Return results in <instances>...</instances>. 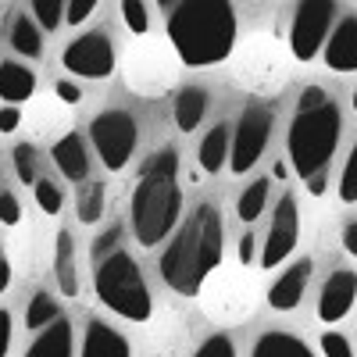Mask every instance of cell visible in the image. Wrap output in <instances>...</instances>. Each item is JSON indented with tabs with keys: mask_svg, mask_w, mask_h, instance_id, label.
Returning a JSON list of instances; mask_svg holds the SVG:
<instances>
[{
	"mask_svg": "<svg viewBox=\"0 0 357 357\" xmlns=\"http://www.w3.org/2000/svg\"><path fill=\"white\" fill-rule=\"evenodd\" d=\"M325 186H329V175H325V172H318V175L307 178V193H311V197H321Z\"/></svg>",
	"mask_w": 357,
	"mask_h": 357,
	"instance_id": "obj_43",
	"label": "cell"
},
{
	"mask_svg": "<svg viewBox=\"0 0 357 357\" xmlns=\"http://www.w3.org/2000/svg\"><path fill=\"white\" fill-rule=\"evenodd\" d=\"M75 215L82 225H97L104 215V183H82L75 197Z\"/></svg>",
	"mask_w": 357,
	"mask_h": 357,
	"instance_id": "obj_24",
	"label": "cell"
},
{
	"mask_svg": "<svg viewBox=\"0 0 357 357\" xmlns=\"http://www.w3.org/2000/svg\"><path fill=\"white\" fill-rule=\"evenodd\" d=\"M168 43L186 68L222 65L236 47L232 0H178L168 15Z\"/></svg>",
	"mask_w": 357,
	"mask_h": 357,
	"instance_id": "obj_2",
	"label": "cell"
},
{
	"mask_svg": "<svg viewBox=\"0 0 357 357\" xmlns=\"http://www.w3.org/2000/svg\"><path fill=\"white\" fill-rule=\"evenodd\" d=\"M54 318H61V307H57V301H54V296L50 293H36L33 296V301H29V307H25V325H29V329H47V325L54 321Z\"/></svg>",
	"mask_w": 357,
	"mask_h": 357,
	"instance_id": "obj_25",
	"label": "cell"
},
{
	"mask_svg": "<svg viewBox=\"0 0 357 357\" xmlns=\"http://www.w3.org/2000/svg\"><path fill=\"white\" fill-rule=\"evenodd\" d=\"M354 301H357V272L340 268V272H333L325 279V286L318 293V318L321 321H340V318L350 314Z\"/></svg>",
	"mask_w": 357,
	"mask_h": 357,
	"instance_id": "obj_11",
	"label": "cell"
},
{
	"mask_svg": "<svg viewBox=\"0 0 357 357\" xmlns=\"http://www.w3.org/2000/svg\"><path fill=\"white\" fill-rule=\"evenodd\" d=\"M354 111H357V89H354Z\"/></svg>",
	"mask_w": 357,
	"mask_h": 357,
	"instance_id": "obj_46",
	"label": "cell"
},
{
	"mask_svg": "<svg viewBox=\"0 0 357 357\" xmlns=\"http://www.w3.org/2000/svg\"><path fill=\"white\" fill-rule=\"evenodd\" d=\"M254 254H257V243H254V236L247 232L243 240H240V264H250V261H254Z\"/></svg>",
	"mask_w": 357,
	"mask_h": 357,
	"instance_id": "obj_41",
	"label": "cell"
},
{
	"mask_svg": "<svg viewBox=\"0 0 357 357\" xmlns=\"http://www.w3.org/2000/svg\"><path fill=\"white\" fill-rule=\"evenodd\" d=\"M343 250H347L350 257H357V222H350V225L343 229Z\"/></svg>",
	"mask_w": 357,
	"mask_h": 357,
	"instance_id": "obj_40",
	"label": "cell"
},
{
	"mask_svg": "<svg viewBox=\"0 0 357 357\" xmlns=\"http://www.w3.org/2000/svg\"><path fill=\"white\" fill-rule=\"evenodd\" d=\"M11 161H15V172L22 183H36V146L33 143H18L11 151Z\"/></svg>",
	"mask_w": 357,
	"mask_h": 357,
	"instance_id": "obj_27",
	"label": "cell"
},
{
	"mask_svg": "<svg viewBox=\"0 0 357 357\" xmlns=\"http://www.w3.org/2000/svg\"><path fill=\"white\" fill-rule=\"evenodd\" d=\"M197 161H200V172H207V175H215V172H222V165H229V129L225 126H215L200 139Z\"/></svg>",
	"mask_w": 357,
	"mask_h": 357,
	"instance_id": "obj_21",
	"label": "cell"
},
{
	"mask_svg": "<svg viewBox=\"0 0 357 357\" xmlns=\"http://www.w3.org/2000/svg\"><path fill=\"white\" fill-rule=\"evenodd\" d=\"M311 272H314V261H311V257L293 261L286 272L272 282V289H268V307H272V311H293L296 304L304 301L307 282H311Z\"/></svg>",
	"mask_w": 357,
	"mask_h": 357,
	"instance_id": "obj_12",
	"label": "cell"
},
{
	"mask_svg": "<svg viewBox=\"0 0 357 357\" xmlns=\"http://www.w3.org/2000/svg\"><path fill=\"white\" fill-rule=\"evenodd\" d=\"M296 240H301V207H296L293 193H286L272 215V225H268L264 247H261V268L282 264L296 250Z\"/></svg>",
	"mask_w": 357,
	"mask_h": 357,
	"instance_id": "obj_9",
	"label": "cell"
},
{
	"mask_svg": "<svg viewBox=\"0 0 357 357\" xmlns=\"http://www.w3.org/2000/svg\"><path fill=\"white\" fill-rule=\"evenodd\" d=\"M61 61L79 79H107L114 72V47L104 33H86L65 47Z\"/></svg>",
	"mask_w": 357,
	"mask_h": 357,
	"instance_id": "obj_10",
	"label": "cell"
},
{
	"mask_svg": "<svg viewBox=\"0 0 357 357\" xmlns=\"http://www.w3.org/2000/svg\"><path fill=\"white\" fill-rule=\"evenodd\" d=\"M118 240H122V225H111L100 240L93 243V261H100V257H107L111 250H118Z\"/></svg>",
	"mask_w": 357,
	"mask_h": 357,
	"instance_id": "obj_34",
	"label": "cell"
},
{
	"mask_svg": "<svg viewBox=\"0 0 357 357\" xmlns=\"http://www.w3.org/2000/svg\"><path fill=\"white\" fill-rule=\"evenodd\" d=\"M93 8H97V0H68L65 4V22L68 25H82L89 15H93Z\"/></svg>",
	"mask_w": 357,
	"mask_h": 357,
	"instance_id": "obj_33",
	"label": "cell"
},
{
	"mask_svg": "<svg viewBox=\"0 0 357 357\" xmlns=\"http://www.w3.org/2000/svg\"><path fill=\"white\" fill-rule=\"evenodd\" d=\"M65 4H68V0H33L36 25L47 29V33H54V29L65 22Z\"/></svg>",
	"mask_w": 357,
	"mask_h": 357,
	"instance_id": "obj_26",
	"label": "cell"
},
{
	"mask_svg": "<svg viewBox=\"0 0 357 357\" xmlns=\"http://www.w3.org/2000/svg\"><path fill=\"white\" fill-rule=\"evenodd\" d=\"M158 4H161V8H175V4H178V0H158Z\"/></svg>",
	"mask_w": 357,
	"mask_h": 357,
	"instance_id": "obj_45",
	"label": "cell"
},
{
	"mask_svg": "<svg viewBox=\"0 0 357 357\" xmlns=\"http://www.w3.org/2000/svg\"><path fill=\"white\" fill-rule=\"evenodd\" d=\"M54 275H57V286H61L65 296H75V293H79V264H75V243H72V232H68V229L57 232Z\"/></svg>",
	"mask_w": 357,
	"mask_h": 357,
	"instance_id": "obj_18",
	"label": "cell"
},
{
	"mask_svg": "<svg viewBox=\"0 0 357 357\" xmlns=\"http://www.w3.org/2000/svg\"><path fill=\"white\" fill-rule=\"evenodd\" d=\"M329 97H325V89L321 86H307L304 93H301V100H296V111H311V107H318V104H325Z\"/></svg>",
	"mask_w": 357,
	"mask_h": 357,
	"instance_id": "obj_36",
	"label": "cell"
},
{
	"mask_svg": "<svg viewBox=\"0 0 357 357\" xmlns=\"http://www.w3.org/2000/svg\"><path fill=\"white\" fill-rule=\"evenodd\" d=\"M268 178H254V183L240 193V204H236V215H240V222H257L264 215V207H268Z\"/></svg>",
	"mask_w": 357,
	"mask_h": 357,
	"instance_id": "obj_23",
	"label": "cell"
},
{
	"mask_svg": "<svg viewBox=\"0 0 357 357\" xmlns=\"http://www.w3.org/2000/svg\"><path fill=\"white\" fill-rule=\"evenodd\" d=\"M183 215V190H178V154L172 146L151 154L139 168V183L132 190V232L139 247H158L172 236Z\"/></svg>",
	"mask_w": 357,
	"mask_h": 357,
	"instance_id": "obj_3",
	"label": "cell"
},
{
	"mask_svg": "<svg viewBox=\"0 0 357 357\" xmlns=\"http://www.w3.org/2000/svg\"><path fill=\"white\" fill-rule=\"evenodd\" d=\"M54 165L65 178H72L75 186H82L89 178V154H86L79 132H68V136H61L54 143Z\"/></svg>",
	"mask_w": 357,
	"mask_h": 357,
	"instance_id": "obj_14",
	"label": "cell"
},
{
	"mask_svg": "<svg viewBox=\"0 0 357 357\" xmlns=\"http://www.w3.org/2000/svg\"><path fill=\"white\" fill-rule=\"evenodd\" d=\"M54 93H57V100H61V104H79V100H82V89H79L75 82H68V79L57 82Z\"/></svg>",
	"mask_w": 357,
	"mask_h": 357,
	"instance_id": "obj_37",
	"label": "cell"
},
{
	"mask_svg": "<svg viewBox=\"0 0 357 357\" xmlns=\"http://www.w3.org/2000/svg\"><path fill=\"white\" fill-rule=\"evenodd\" d=\"M36 93V75L33 68H25L18 61H0V100H8L11 107L33 100Z\"/></svg>",
	"mask_w": 357,
	"mask_h": 357,
	"instance_id": "obj_17",
	"label": "cell"
},
{
	"mask_svg": "<svg viewBox=\"0 0 357 357\" xmlns=\"http://www.w3.org/2000/svg\"><path fill=\"white\" fill-rule=\"evenodd\" d=\"M18 126H22V111L11 107V104H8V107H0V132H15Z\"/></svg>",
	"mask_w": 357,
	"mask_h": 357,
	"instance_id": "obj_38",
	"label": "cell"
},
{
	"mask_svg": "<svg viewBox=\"0 0 357 357\" xmlns=\"http://www.w3.org/2000/svg\"><path fill=\"white\" fill-rule=\"evenodd\" d=\"M268 136H272V111L264 104H250L236 122V132L229 136V168L236 175H247L261 161Z\"/></svg>",
	"mask_w": 357,
	"mask_h": 357,
	"instance_id": "obj_8",
	"label": "cell"
},
{
	"mask_svg": "<svg viewBox=\"0 0 357 357\" xmlns=\"http://www.w3.org/2000/svg\"><path fill=\"white\" fill-rule=\"evenodd\" d=\"M72 350H75L72 321L54 318L47 329H40V336L33 340V347L25 350V357H72Z\"/></svg>",
	"mask_w": 357,
	"mask_h": 357,
	"instance_id": "obj_16",
	"label": "cell"
},
{
	"mask_svg": "<svg viewBox=\"0 0 357 357\" xmlns=\"http://www.w3.org/2000/svg\"><path fill=\"white\" fill-rule=\"evenodd\" d=\"M122 18L129 25V33H136V36H143L151 29V15H146L143 0H122Z\"/></svg>",
	"mask_w": 357,
	"mask_h": 357,
	"instance_id": "obj_30",
	"label": "cell"
},
{
	"mask_svg": "<svg viewBox=\"0 0 357 357\" xmlns=\"http://www.w3.org/2000/svg\"><path fill=\"white\" fill-rule=\"evenodd\" d=\"M43 29L33 22V18H25V15H18L15 18V25H11V47L22 54V57H40L43 54Z\"/></svg>",
	"mask_w": 357,
	"mask_h": 357,
	"instance_id": "obj_22",
	"label": "cell"
},
{
	"mask_svg": "<svg viewBox=\"0 0 357 357\" xmlns=\"http://www.w3.org/2000/svg\"><path fill=\"white\" fill-rule=\"evenodd\" d=\"M36 204L43 207V215H61V207H65V197H61V190H57L50 178H36Z\"/></svg>",
	"mask_w": 357,
	"mask_h": 357,
	"instance_id": "obj_28",
	"label": "cell"
},
{
	"mask_svg": "<svg viewBox=\"0 0 357 357\" xmlns=\"http://www.w3.org/2000/svg\"><path fill=\"white\" fill-rule=\"evenodd\" d=\"M325 65H329V72H340V75H350L357 72V18H343L336 25V33H329V40H325Z\"/></svg>",
	"mask_w": 357,
	"mask_h": 357,
	"instance_id": "obj_13",
	"label": "cell"
},
{
	"mask_svg": "<svg viewBox=\"0 0 357 357\" xmlns=\"http://www.w3.org/2000/svg\"><path fill=\"white\" fill-rule=\"evenodd\" d=\"M11 350V314L0 311V357H8Z\"/></svg>",
	"mask_w": 357,
	"mask_h": 357,
	"instance_id": "obj_39",
	"label": "cell"
},
{
	"mask_svg": "<svg viewBox=\"0 0 357 357\" xmlns=\"http://www.w3.org/2000/svg\"><path fill=\"white\" fill-rule=\"evenodd\" d=\"M225 257V222L215 204H197L193 215L178 225L161 257V279L178 296H197Z\"/></svg>",
	"mask_w": 357,
	"mask_h": 357,
	"instance_id": "obj_1",
	"label": "cell"
},
{
	"mask_svg": "<svg viewBox=\"0 0 357 357\" xmlns=\"http://www.w3.org/2000/svg\"><path fill=\"white\" fill-rule=\"evenodd\" d=\"M82 357H132L129 340L107 321H89L82 336Z\"/></svg>",
	"mask_w": 357,
	"mask_h": 357,
	"instance_id": "obj_15",
	"label": "cell"
},
{
	"mask_svg": "<svg viewBox=\"0 0 357 357\" xmlns=\"http://www.w3.org/2000/svg\"><path fill=\"white\" fill-rule=\"evenodd\" d=\"M93 289H97V301L111 314L126 318V321H146L154 314V301H151V289H146V279L139 272L136 257L126 254V250H111L107 257L97 261Z\"/></svg>",
	"mask_w": 357,
	"mask_h": 357,
	"instance_id": "obj_5",
	"label": "cell"
},
{
	"mask_svg": "<svg viewBox=\"0 0 357 357\" xmlns=\"http://www.w3.org/2000/svg\"><path fill=\"white\" fill-rule=\"evenodd\" d=\"M340 132H343V118H340V107L333 100H325L311 111H296V118L289 122L286 151H289L293 172L301 175L304 183L318 172H329Z\"/></svg>",
	"mask_w": 357,
	"mask_h": 357,
	"instance_id": "obj_4",
	"label": "cell"
},
{
	"mask_svg": "<svg viewBox=\"0 0 357 357\" xmlns=\"http://www.w3.org/2000/svg\"><path fill=\"white\" fill-rule=\"evenodd\" d=\"M286 172H289L286 161H275V165H272V175H275V178H286Z\"/></svg>",
	"mask_w": 357,
	"mask_h": 357,
	"instance_id": "obj_44",
	"label": "cell"
},
{
	"mask_svg": "<svg viewBox=\"0 0 357 357\" xmlns=\"http://www.w3.org/2000/svg\"><path fill=\"white\" fill-rule=\"evenodd\" d=\"M340 200L343 204H357V143L347 154V165L340 172Z\"/></svg>",
	"mask_w": 357,
	"mask_h": 357,
	"instance_id": "obj_29",
	"label": "cell"
},
{
	"mask_svg": "<svg viewBox=\"0 0 357 357\" xmlns=\"http://www.w3.org/2000/svg\"><path fill=\"white\" fill-rule=\"evenodd\" d=\"M333 15H336L333 0H301L296 4L293 25H289V50L296 61L318 57V50L325 47V40L333 33Z\"/></svg>",
	"mask_w": 357,
	"mask_h": 357,
	"instance_id": "obj_7",
	"label": "cell"
},
{
	"mask_svg": "<svg viewBox=\"0 0 357 357\" xmlns=\"http://www.w3.org/2000/svg\"><path fill=\"white\" fill-rule=\"evenodd\" d=\"M250 357H314V354L307 350L304 340H296L293 333H264L254 343Z\"/></svg>",
	"mask_w": 357,
	"mask_h": 357,
	"instance_id": "obj_20",
	"label": "cell"
},
{
	"mask_svg": "<svg viewBox=\"0 0 357 357\" xmlns=\"http://www.w3.org/2000/svg\"><path fill=\"white\" fill-rule=\"evenodd\" d=\"M8 286H11V261L4 254V243H0V293H4Z\"/></svg>",
	"mask_w": 357,
	"mask_h": 357,
	"instance_id": "obj_42",
	"label": "cell"
},
{
	"mask_svg": "<svg viewBox=\"0 0 357 357\" xmlns=\"http://www.w3.org/2000/svg\"><path fill=\"white\" fill-rule=\"evenodd\" d=\"M0 222L4 225H18L22 222V207L11 193H0Z\"/></svg>",
	"mask_w": 357,
	"mask_h": 357,
	"instance_id": "obj_35",
	"label": "cell"
},
{
	"mask_svg": "<svg viewBox=\"0 0 357 357\" xmlns=\"http://www.w3.org/2000/svg\"><path fill=\"white\" fill-rule=\"evenodd\" d=\"M89 139H93V151H97V158L104 161L107 172H122L132 161L136 143H139L136 118L122 107L100 111L93 122H89Z\"/></svg>",
	"mask_w": 357,
	"mask_h": 357,
	"instance_id": "obj_6",
	"label": "cell"
},
{
	"mask_svg": "<svg viewBox=\"0 0 357 357\" xmlns=\"http://www.w3.org/2000/svg\"><path fill=\"white\" fill-rule=\"evenodd\" d=\"M204 114H207V93L204 89L200 86L178 89V97H175V129L178 132H193L204 122Z\"/></svg>",
	"mask_w": 357,
	"mask_h": 357,
	"instance_id": "obj_19",
	"label": "cell"
},
{
	"mask_svg": "<svg viewBox=\"0 0 357 357\" xmlns=\"http://www.w3.org/2000/svg\"><path fill=\"white\" fill-rule=\"evenodd\" d=\"M193 357H236V343L225 336V333H215L200 343V350Z\"/></svg>",
	"mask_w": 357,
	"mask_h": 357,
	"instance_id": "obj_31",
	"label": "cell"
},
{
	"mask_svg": "<svg viewBox=\"0 0 357 357\" xmlns=\"http://www.w3.org/2000/svg\"><path fill=\"white\" fill-rule=\"evenodd\" d=\"M318 347H321V357H354L350 340H347L343 333H325Z\"/></svg>",
	"mask_w": 357,
	"mask_h": 357,
	"instance_id": "obj_32",
	"label": "cell"
}]
</instances>
